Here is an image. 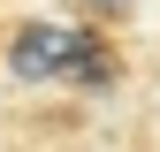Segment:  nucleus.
Wrapping results in <instances>:
<instances>
[{
	"label": "nucleus",
	"mask_w": 160,
	"mask_h": 152,
	"mask_svg": "<svg viewBox=\"0 0 160 152\" xmlns=\"http://www.w3.org/2000/svg\"><path fill=\"white\" fill-rule=\"evenodd\" d=\"M8 76L23 84H84V91H107L122 61H114L107 31L99 23H23L8 38Z\"/></svg>",
	"instance_id": "f257e3e1"
},
{
	"label": "nucleus",
	"mask_w": 160,
	"mask_h": 152,
	"mask_svg": "<svg viewBox=\"0 0 160 152\" xmlns=\"http://www.w3.org/2000/svg\"><path fill=\"white\" fill-rule=\"evenodd\" d=\"M69 8H76V23H99V31H107V23H122L137 0H69Z\"/></svg>",
	"instance_id": "f03ea898"
}]
</instances>
